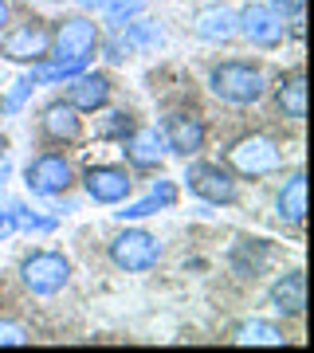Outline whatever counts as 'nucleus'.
<instances>
[{"label":"nucleus","mask_w":314,"mask_h":353,"mask_svg":"<svg viewBox=\"0 0 314 353\" xmlns=\"http://www.w3.org/2000/svg\"><path fill=\"white\" fill-rule=\"evenodd\" d=\"M181 181H185L188 192H193V196H201L204 204H236L239 201L236 173H232V169H220V165L193 161Z\"/></svg>","instance_id":"6e6552de"},{"label":"nucleus","mask_w":314,"mask_h":353,"mask_svg":"<svg viewBox=\"0 0 314 353\" xmlns=\"http://www.w3.org/2000/svg\"><path fill=\"white\" fill-rule=\"evenodd\" d=\"M8 16H12V8H8V0H0V32L8 28Z\"/></svg>","instance_id":"c85d7f7f"},{"label":"nucleus","mask_w":314,"mask_h":353,"mask_svg":"<svg viewBox=\"0 0 314 353\" xmlns=\"http://www.w3.org/2000/svg\"><path fill=\"white\" fill-rule=\"evenodd\" d=\"M275 216L283 220V224H295V228L306 220V176H302V173H291L287 185L279 189V196H275Z\"/></svg>","instance_id":"a211bd4d"},{"label":"nucleus","mask_w":314,"mask_h":353,"mask_svg":"<svg viewBox=\"0 0 314 353\" xmlns=\"http://www.w3.org/2000/svg\"><path fill=\"white\" fill-rule=\"evenodd\" d=\"M239 345H283V330L275 322H264V318H251L236 330Z\"/></svg>","instance_id":"aec40b11"},{"label":"nucleus","mask_w":314,"mask_h":353,"mask_svg":"<svg viewBox=\"0 0 314 353\" xmlns=\"http://www.w3.org/2000/svg\"><path fill=\"white\" fill-rule=\"evenodd\" d=\"M161 138H165V153H177V157H197L204 150V118L201 114H188V110H177L165 118L161 126Z\"/></svg>","instance_id":"9b49d317"},{"label":"nucleus","mask_w":314,"mask_h":353,"mask_svg":"<svg viewBox=\"0 0 314 353\" xmlns=\"http://www.w3.org/2000/svg\"><path fill=\"white\" fill-rule=\"evenodd\" d=\"M102 48V32L99 24L90 20V16H71V20H63L55 32H51V55L55 63H83Z\"/></svg>","instance_id":"7ed1b4c3"},{"label":"nucleus","mask_w":314,"mask_h":353,"mask_svg":"<svg viewBox=\"0 0 314 353\" xmlns=\"http://www.w3.org/2000/svg\"><path fill=\"white\" fill-rule=\"evenodd\" d=\"M153 212H161V201L157 196H146V201H138V204H126L122 201V212H118V220H146V216H153Z\"/></svg>","instance_id":"b1692460"},{"label":"nucleus","mask_w":314,"mask_h":353,"mask_svg":"<svg viewBox=\"0 0 314 353\" xmlns=\"http://www.w3.org/2000/svg\"><path fill=\"white\" fill-rule=\"evenodd\" d=\"M134 130V118L126 110H114V114H106V122L99 126V138H126Z\"/></svg>","instance_id":"5701e85b"},{"label":"nucleus","mask_w":314,"mask_h":353,"mask_svg":"<svg viewBox=\"0 0 314 353\" xmlns=\"http://www.w3.org/2000/svg\"><path fill=\"white\" fill-rule=\"evenodd\" d=\"M193 32L204 43H228V39L236 36V12L228 4H204L193 16Z\"/></svg>","instance_id":"ddd939ff"},{"label":"nucleus","mask_w":314,"mask_h":353,"mask_svg":"<svg viewBox=\"0 0 314 353\" xmlns=\"http://www.w3.org/2000/svg\"><path fill=\"white\" fill-rule=\"evenodd\" d=\"M20 279H24V287L39 299H51V294H59L67 283H71V259L59 252H32L20 263Z\"/></svg>","instance_id":"0eeeda50"},{"label":"nucleus","mask_w":314,"mask_h":353,"mask_svg":"<svg viewBox=\"0 0 314 353\" xmlns=\"http://www.w3.org/2000/svg\"><path fill=\"white\" fill-rule=\"evenodd\" d=\"M0 55L8 63H39L51 55V28L43 20H24L0 32Z\"/></svg>","instance_id":"423d86ee"},{"label":"nucleus","mask_w":314,"mask_h":353,"mask_svg":"<svg viewBox=\"0 0 314 353\" xmlns=\"http://www.w3.org/2000/svg\"><path fill=\"white\" fill-rule=\"evenodd\" d=\"M12 87H16V90L8 94V99H4V110H8V114H16L20 106H24V99L32 94V90H36V79H32V75H24V79H16Z\"/></svg>","instance_id":"393cba45"},{"label":"nucleus","mask_w":314,"mask_h":353,"mask_svg":"<svg viewBox=\"0 0 314 353\" xmlns=\"http://www.w3.org/2000/svg\"><path fill=\"white\" fill-rule=\"evenodd\" d=\"M122 39L130 43V51H146V48H161V28L153 20H130L122 24Z\"/></svg>","instance_id":"412c9836"},{"label":"nucleus","mask_w":314,"mask_h":353,"mask_svg":"<svg viewBox=\"0 0 314 353\" xmlns=\"http://www.w3.org/2000/svg\"><path fill=\"white\" fill-rule=\"evenodd\" d=\"M267 259H271V252H267L264 240H239L236 248H232V271L236 275H259L267 267Z\"/></svg>","instance_id":"6ab92c4d"},{"label":"nucleus","mask_w":314,"mask_h":353,"mask_svg":"<svg viewBox=\"0 0 314 353\" xmlns=\"http://www.w3.org/2000/svg\"><path fill=\"white\" fill-rule=\"evenodd\" d=\"M130 55H134V51H130V43H126L122 36H114L110 43H106V59H110V63H126Z\"/></svg>","instance_id":"bb28decb"},{"label":"nucleus","mask_w":314,"mask_h":353,"mask_svg":"<svg viewBox=\"0 0 314 353\" xmlns=\"http://www.w3.org/2000/svg\"><path fill=\"white\" fill-rule=\"evenodd\" d=\"M39 126H43V134H48L51 141H79L83 138V114H79L67 99H59L43 110Z\"/></svg>","instance_id":"2eb2a0df"},{"label":"nucleus","mask_w":314,"mask_h":353,"mask_svg":"<svg viewBox=\"0 0 314 353\" xmlns=\"http://www.w3.org/2000/svg\"><path fill=\"white\" fill-rule=\"evenodd\" d=\"M146 8H150V0H106V4H102V20L110 28H122L138 12H146Z\"/></svg>","instance_id":"4be33fe9"},{"label":"nucleus","mask_w":314,"mask_h":353,"mask_svg":"<svg viewBox=\"0 0 314 353\" xmlns=\"http://www.w3.org/2000/svg\"><path fill=\"white\" fill-rule=\"evenodd\" d=\"M79 4H83V8H99V12H102V4H106V0H79Z\"/></svg>","instance_id":"c756f323"},{"label":"nucleus","mask_w":314,"mask_h":353,"mask_svg":"<svg viewBox=\"0 0 314 353\" xmlns=\"http://www.w3.org/2000/svg\"><path fill=\"white\" fill-rule=\"evenodd\" d=\"M279 165H283V150L271 134H244L228 145V169L236 176L259 181V176H271Z\"/></svg>","instance_id":"f03ea898"},{"label":"nucleus","mask_w":314,"mask_h":353,"mask_svg":"<svg viewBox=\"0 0 314 353\" xmlns=\"http://www.w3.org/2000/svg\"><path fill=\"white\" fill-rule=\"evenodd\" d=\"M83 189L95 204H122L134 192V176L126 165H90L83 173Z\"/></svg>","instance_id":"9d476101"},{"label":"nucleus","mask_w":314,"mask_h":353,"mask_svg":"<svg viewBox=\"0 0 314 353\" xmlns=\"http://www.w3.org/2000/svg\"><path fill=\"white\" fill-rule=\"evenodd\" d=\"M71 181H75V165L63 153H39L24 169V185L32 196H59L71 189Z\"/></svg>","instance_id":"1a4fd4ad"},{"label":"nucleus","mask_w":314,"mask_h":353,"mask_svg":"<svg viewBox=\"0 0 314 353\" xmlns=\"http://www.w3.org/2000/svg\"><path fill=\"white\" fill-rule=\"evenodd\" d=\"M208 90L228 106H255L267 94V75L259 63L248 59H224L208 71Z\"/></svg>","instance_id":"f257e3e1"},{"label":"nucleus","mask_w":314,"mask_h":353,"mask_svg":"<svg viewBox=\"0 0 314 353\" xmlns=\"http://www.w3.org/2000/svg\"><path fill=\"white\" fill-rule=\"evenodd\" d=\"M236 36H244L251 48L275 51L287 39V16H279L271 4H244L236 12Z\"/></svg>","instance_id":"39448f33"},{"label":"nucleus","mask_w":314,"mask_h":353,"mask_svg":"<svg viewBox=\"0 0 314 353\" xmlns=\"http://www.w3.org/2000/svg\"><path fill=\"white\" fill-rule=\"evenodd\" d=\"M157 259H161V243L146 228H126V232H118L110 240V263L118 271L141 275V271H153Z\"/></svg>","instance_id":"20e7f679"},{"label":"nucleus","mask_w":314,"mask_h":353,"mask_svg":"<svg viewBox=\"0 0 314 353\" xmlns=\"http://www.w3.org/2000/svg\"><path fill=\"white\" fill-rule=\"evenodd\" d=\"M28 334L24 326H16V322H8V318H0V345H24Z\"/></svg>","instance_id":"a878e982"},{"label":"nucleus","mask_w":314,"mask_h":353,"mask_svg":"<svg viewBox=\"0 0 314 353\" xmlns=\"http://www.w3.org/2000/svg\"><path fill=\"white\" fill-rule=\"evenodd\" d=\"M67 102L79 114H99L110 102V79L102 71H79L75 79H67Z\"/></svg>","instance_id":"f8f14e48"},{"label":"nucleus","mask_w":314,"mask_h":353,"mask_svg":"<svg viewBox=\"0 0 314 353\" xmlns=\"http://www.w3.org/2000/svg\"><path fill=\"white\" fill-rule=\"evenodd\" d=\"M271 310L283 318H299L306 310V275L302 271H287L283 279H275V287H271Z\"/></svg>","instance_id":"dca6fc26"},{"label":"nucleus","mask_w":314,"mask_h":353,"mask_svg":"<svg viewBox=\"0 0 314 353\" xmlns=\"http://www.w3.org/2000/svg\"><path fill=\"white\" fill-rule=\"evenodd\" d=\"M122 141H126V157H130V165H134V169H153V165H161V157H165L161 130H153V126L130 130Z\"/></svg>","instance_id":"4468645a"},{"label":"nucleus","mask_w":314,"mask_h":353,"mask_svg":"<svg viewBox=\"0 0 314 353\" xmlns=\"http://www.w3.org/2000/svg\"><path fill=\"white\" fill-rule=\"evenodd\" d=\"M264 4H271V8H275L279 16H287V20L302 12V0H264Z\"/></svg>","instance_id":"cd10ccee"},{"label":"nucleus","mask_w":314,"mask_h":353,"mask_svg":"<svg viewBox=\"0 0 314 353\" xmlns=\"http://www.w3.org/2000/svg\"><path fill=\"white\" fill-rule=\"evenodd\" d=\"M275 106L291 122H302L306 118V75L302 71H291V75H283L275 83Z\"/></svg>","instance_id":"f3484780"}]
</instances>
